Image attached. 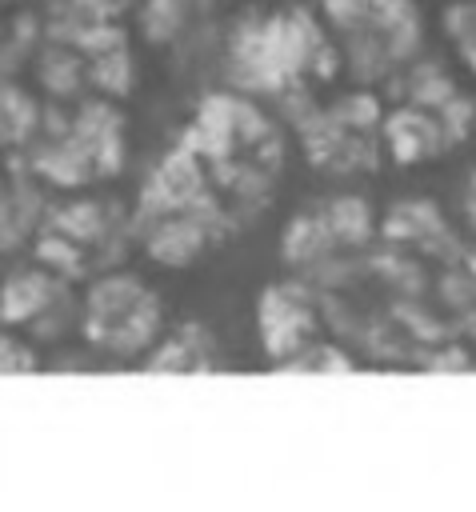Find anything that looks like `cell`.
<instances>
[{"mask_svg": "<svg viewBox=\"0 0 476 512\" xmlns=\"http://www.w3.org/2000/svg\"><path fill=\"white\" fill-rule=\"evenodd\" d=\"M92 336H100L112 348H136L140 340H148L152 324H156V300L132 284V280H108L100 284V292H92Z\"/></svg>", "mask_w": 476, "mask_h": 512, "instance_id": "1", "label": "cell"}]
</instances>
